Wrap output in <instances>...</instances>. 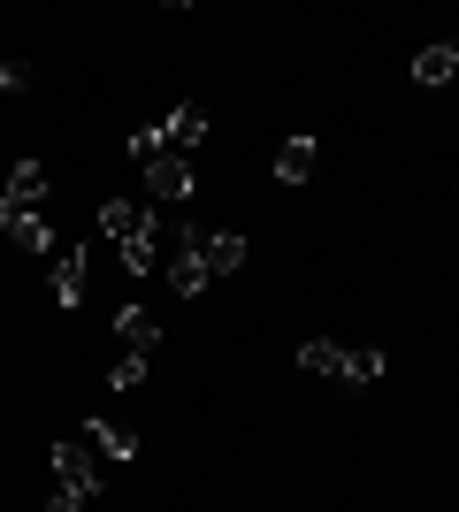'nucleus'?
<instances>
[{
  "instance_id": "nucleus-1",
  "label": "nucleus",
  "mask_w": 459,
  "mask_h": 512,
  "mask_svg": "<svg viewBox=\"0 0 459 512\" xmlns=\"http://www.w3.org/2000/svg\"><path fill=\"white\" fill-rule=\"evenodd\" d=\"M46 467H54V505L46 512H85L100 490V459L92 444H46Z\"/></svg>"
},
{
  "instance_id": "nucleus-2",
  "label": "nucleus",
  "mask_w": 459,
  "mask_h": 512,
  "mask_svg": "<svg viewBox=\"0 0 459 512\" xmlns=\"http://www.w3.org/2000/svg\"><path fill=\"white\" fill-rule=\"evenodd\" d=\"M100 230L123 245V268H131V276H153V214H146V207L108 199V207H100Z\"/></svg>"
},
{
  "instance_id": "nucleus-3",
  "label": "nucleus",
  "mask_w": 459,
  "mask_h": 512,
  "mask_svg": "<svg viewBox=\"0 0 459 512\" xmlns=\"http://www.w3.org/2000/svg\"><path fill=\"white\" fill-rule=\"evenodd\" d=\"M215 283V268H207V253H199V230H184L176 237V260H169V291L176 299H199Z\"/></svg>"
},
{
  "instance_id": "nucleus-4",
  "label": "nucleus",
  "mask_w": 459,
  "mask_h": 512,
  "mask_svg": "<svg viewBox=\"0 0 459 512\" xmlns=\"http://www.w3.org/2000/svg\"><path fill=\"white\" fill-rule=\"evenodd\" d=\"M85 268H92V253L85 245H62V253H54V276H46V291H54V306H85Z\"/></svg>"
},
{
  "instance_id": "nucleus-5",
  "label": "nucleus",
  "mask_w": 459,
  "mask_h": 512,
  "mask_svg": "<svg viewBox=\"0 0 459 512\" xmlns=\"http://www.w3.org/2000/svg\"><path fill=\"white\" fill-rule=\"evenodd\" d=\"M161 138H169V153H176V161H192V153H199V138H207V100H184V107H169Z\"/></svg>"
},
{
  "instance_id": "nucleus-6",
  "label": "nucleus",
  "mask_w": 459,
  "mask_h": 512,
  "mask_svg": "<svg viewBox=\"0 0 459 512\" xmlns=\"http://www.w3.org/2000/svg\"><path fill=\"white\" fill-rule=\"evenodd\" d=\"M115 337H123V352L153 360V352H161V321H153V306H123V314H115Z\"/></svg>"
},
{
  "instance_id": "nucleus-7",
  "label": "nucleus",
  "mask_w": 459,
  "mask_h": 512,
  "mask_svg": "<svg viewBox=\"0 0 459 512\" xmlns=\"http://www.w3.org/2000/svg\"><path fill=\"white\" fill-rule=\"evenodd\" d=\"M146 184H153V199H169V207H184V199H192V161H176V153H161V161H146Z\"/></svg>"
},
{
  "instance_id": "nucleus-8",
  "label": "nucleus",
  "mask_w": 459,
  "mask_h": 512,
  "mask_svg": "<svg viewBox=\"0 0 459 512\" xmlns=\"http://www.w3.org/2000/svg\"><path fill=\"white\" fill-rule=\"evenodd\" d=\"M85 444H92V451H108L115 467H131V459H138V436H131L123 421H108V413H92V421H85Z\"/></svg>"
},
{
  "instance_id": "nucleus-9",
  "label": "nucleus",
  "mask_w": 459,
  "mask_h": 512,
  "mask_svg": "<svg viewBox=\"0 0 459 512\" xmlns=\"http://www.w3.org/2000/svg\"><path fill=\"white\" fill-rule=\"evenodd\" d=\"M452 77H459V39H437V46H421V54H414V85L437 92V85H452Z\"/></svg>"
},
{
  "instance_id": "nucleus-10",
  "label": "nucleus",
  "mask_w": 459,
  "mask_h": 512,
  "mask_svg": "<svg viewBox=\"0 0 459 512\" xmlns=\"http://www.w3.org/2000/svg\"><path fill=\"white\" fill-rule=\"evenodd\" d=\"M0 199H8V207H46V169L39 161H16V169H8V184H0Z\"/></svg>"
},
{
  "instance_id": "nucleus-11",
  "label": "nucleus",
  "mask_w": 459,
  "mask_h": 512,
  "mask_svg": "<svg viewBox=\"0 0 459 512\" xmlns=\"http://www.w3.org/2000/svg\"><path fill=\"white\" fill-rule=\"evenodd\" d=\"M199 253H207L215 276H238V268H245V237L238 230H199Z\"/></svg>"
},
{
  "instance_id": "nucleus-12",
  "label": "nucleus",
  "mask_w": 459,
  "mask_h": 512,
  "mask_svg": "<svg viewBox=\"0 0 459 512\" xmlns=\"http://www.w3.org/2000/svg\"><path fill=\"white\" fill-rule=\"evenodd\" d=\"M299 367H306V375H322V383H345V344L306 337V344H299Z\"/></svg>"
},
{
  "instance_id": "nucleus-13",
  "label": "nucleus",
  "mask_w": 459,
  "mask_h": 512,
  "mask_svg": "<svg viewBox=\"0 0 459 512\" xmlns=\"http://www.w3.org/2000/svg\"><path fill=\"white\" fill-rule=\"evenodd\" d=\"M383 344H345V390H368V383H383Z\"/></svg>"
},
{
  "instance_id": "nucleus-14",
  "label": "nucleus",
  "mask_w": 459,
  "mask_h": 512,
  "mask_svg": "<svg viewBox=\"0 0 459 512\" xmlns=\"http://www.w3.org/2000/svg\"><path fill=\"white\" fill-rule=\"evenodd\" d=\"M23 245V253H62V237H54V222H46V207H31V214H16V230H8Z\"/></svg>"
},
{
  "instance_id": "nucleus-15",
  "label": "nucleus",
  "mask_w": 459,
  "mask_h": 512,
  "mask_svg": "<svg viewBox=\"0 0 459 512\" xmlns=\"http://www.w3.org/2000/svg\"><path fill=\"white\" fill-rule=\"evenodd\" d=\"M314 176V138H284L276 146V184H306Z\"/></svg>"
},
{
  "instance_id": "nucleus-16",
  "label": "nucleus",
  "mask_w": 459,
  "mask_h": 512,
  "mask_svg": "<svg viewBox=\"0 0 459 512\" xmlns=\"http://www.w3.org/2000/svg\"><path fill=\"white\" fill-rule=\"evenodd\" d=\"M169 153V138H161V123H146V130H131V161L146 169V161H161Z\"/></svg>"
},
{
  "instance_id": "nucleus-17",
  "label": "nucleus",
  "mask_w": 459,
  "mask_h": 512,
  "mask_svg": "<svg viewBox=\"0 0 459 512\" xmlns=\"http://www.w3.org/2000/svg\"><path fill=\"white\" fill-rule=\"evenodd\" d=\"M146 367H153V360H138V352H123V360H115V375H108V383H115V390H138V383H146Z\"/></svg>"
},
{
  "instance_id": "nucleus-18",
  "label": "nucleus",
  "mask_w": 459,
  "mask_h": 512,
  "mask_svg": "<svg viewBox=\"0 0 459 512\" xmlns=\"http://www.w3.org/2000/svg\"><path fill=\"white\" fill-rule=\"evenodd\" d=\"M0 92H31V62H16V54H8V62H0Z\"/></svg>"
}]
</instances>
